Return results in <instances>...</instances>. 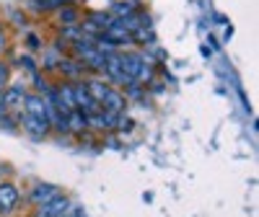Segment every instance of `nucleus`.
<instances>
[{"mask_svg": "<svg viewBox=\"0 0 259 217\" xmlns=\"http://www.w3.org/2000/svg\"><path fill=\"white\" fill-rule=\"evenodd\" d=\"M117 60H119V68L124 70V75H127L130 80H135V83H138L143 68L148 65L145 52H135V49H119V52H117Z\"/></svg>", "mask_w": 259, "mask_h": 217, "instance_id": "nucleus-1", "label": "nucleus"}, {"mask_svg": "<svg viewBox=\"0 0 259 217\" xmlns=\"http://www.w3.org/2000/svg\"><path fill=\"white\" fill-rule=\"evenodd\" d=\"M73 96H75V108H78L80 114L91 117V114L101 112V106L91 98L89 91H85V83H83V80H75V83H73Z\"/></svg>", "mask_w": 259, "mask_h": 217, "instance_id": "nucleus-2", "label": "nucleus"}, {"mask_svg": "<svg viewBox=\"0 0 259 217\" xmlns=\"http://www.w3.org/2000/svg\"><path fill=\"white\" fill-rule=\"evenodd\" d=\"M18 124L24 127V132H29V135L36 137V140L47 137V135H50V129H52V124H50L47 117H31V114H21Z\"/></svg>", "mask_w": 259, "mask_h": 217, "instance_id": "nucleus-3", "label": "nucleus"}, {"mask_svg": "<svg viewBox=\"0 0 259 217\" xmlns=\"http://www.w3.org/2000/svg\"><path fill=\"white\" fill-rule=\"evenodd\" d=\"M73 202L65 197V194H60L57 199H52V202H47V204H39V207H34V212H31V217H62L65 212H68V207H70Z\"/></svg>", "mask_w": 259, "mask_h": 217, "instance_id": "nucleus-4", "label": "nucleus"}, {"mask_svg": "<svg viewBox=\"0 0 259 217\" xmlns=\"http://www.w3.org/2000/svg\"><path fill=\"white\" fill-rule=\"evenodd\" d=\"M21 202V191L8 184V181H0V214H11Z\"/></svg>", "mask_w": 259, "mask_h": 217, "instance_id": "nucleus-5", "label": "nucleus"}, {"mask_svg": "<svg viewBox=\"0 0 259 217\" xmlns=\"http://www.w3.org/2000/svg\"><path fill=\"white\" fill-rule=\"evenodd\" d=\"M24 96H26V85L13 83V85H6L0 101H3V106L8 108V112H16V108H21V103H24Z\"/></svg>", "mask_w": 259, "mask_h": 217, "instance_id": "nucleus-6", "label": "nucleus"}, {"mask_svg": "<svg viewBox=\"0 0 259 217\" xmlns=\"http://www.w3.org/2000/svg\"><path fill=\"white\" fill-rule=\"evenodd\" d=\"M60 186H55V184H36L34 189H31V194H29V199H31V204L34 207H39V204H47V202H52V199H57L60 197Z\"/></svg>", "mask_w": 259, "mask_h": 217, "instance_id": "nucleus-7", "label": "nucleus"}, {"mask_svg": "<svg viewBox=\"0 0 259 217\" xmlns=\"http://www.w3.org/2000/svg\"><path fill=\"white\" fill-rule=\"evenodd\" d=\"M99 106H101V112H112V114H127V106H130V101L124 98V93H122V91L112 88L109 93L104 96V101H101Z\"/></svg>", "mask_w": 259, "mask_h": 217, "instance_id": "nucleus-8", "label": "nucleus"}, {"mask_svg": "<svg viewBox=\"0 0 259 217\" xmlns=\"http://www.w3.org/2000/svg\"><path fill=\"white\" fill-rule=\"evenodd\" d=\"M57 70L62 73V78H68L70 83H75V80L85 73V68H83V65H80L78 60H73V57H60Z\"/></svg>", "mask_w": 259, "mask_h": 217, "instance_id": "nucleus-9", "label": "nucleus"}, {"mask_svg": "<svg viewBox=\"0 0 259 217\" xmlns=\"http://www.w3.org/2000/svg\"><path fill=\"white\" fill-rule=\"evenodd\" d=\"M24 114H31V117H47V101L45 96L39 93H26L24 96Z\"/></svg>", "mask_w": 259, "mask_h": 217, "instance_id": "nucleus-10", "label": "nucleus"}, {"mask_svg": "<svg viewBox=\"0 0 259 217\" xmlns=\"http://www.w3.org/2000/svg\"><path fill=\"white\" fill-rule=\"evenodd\" d=\"M135 11H140V3L138 0H112V6H109V13L112 18H127V16H133Z\"/></svg>", "mask_w": 259, "mask_h": 217, "instance_id": "nucleus-11", "label": "nucleus"}, {"mask_svg": "<svg viewBox=\"0 0 259 217\" xmlns=\"http://www.w3.org/2000/svg\"><path fill=\"white\" fill-rule=\"evenodd\" d=\"M101 36L106 39V41H109V44H114L117 49H122V47H130V44H133V39H130V34L124 31V29H119V26H109V29H106V31H101Z\"/></svg>", "mask_w": 259, "mask_h": 217, "instance_id": "nucleus-12", "label": "nucleus"}, {"mask_svg": "<svg viewBox=\"0 0 259 217\" xmlns=\"http://www.w3.org/2000/svg\"><path fill=\"white\" fill-rule=\"evenodd\" d=\"M83 83H85V91L91 93V98H94L96 103H101V101H104V96L112 91V85L106 83L104 78H89V80H83Z\"/></svg>", "mask_w": 259, "mask_h": 217, "instance_id": "nucleus-13", "label": "nucleus"}, {"mask_svg": "<svg viewBox=\"0 0 259 217\" xmlns=\"http://www.w3.org/2000/svg\"><path fill=\"white\" fill-rule=\"evenodd\" d=\"M62 6H75V0H29V8L36 11V13L60 11Z\"/></svg>", "mask_w": 259, "mask_h": 217, "instance_id": "nucleus-14", "label": "nucleus"}, {"mask_svg": "<svg viewBox=\"0 0 259 217\" xmlns=\"http://www.w3.org/2000/svg\"><path fill=\"white\" fill-rule=\"evenodd\" d=\"M57 24L65 29V26H78L80 24V11L78 6H62L57 11Z\"/></svg>", "mask_w": 259, "mask_h": 217, "instance_id": "nucleus-15", "label": "nucleus"}, {"mask_svg": "<svg viewBox=\"0 0 259 217\" xmlns=\"http://www.w3.org/2000/svg\"><path fill=\"white\" fill-rule=\"evenodd\" d=\"M68 129L75 135H83V132H89V124H85V114L80 112H70L68 114Z\"/></svg>", "mask_w": 259, "mask_h": 217, "instance_id": "nucleus-16", "label": "nucleus"}, {"mask_svg": "<svg viewBox=\"0 0 259 217\" xmlns=\"http://www.w3.org/2000/svg\"><path fill=\"white\" fill-rule=\"evenodd\" d=\"M130 39H133V44H143V47H148V44H156L153 26H150V29H138V31H133V34H130Z\"/></svg>", "mask_w": 259, "mask_h": 217, "instance_id": "nucleus-17", "label": "nucleus"}, {"mask_svg": "<svg viewBox=\"0 0 259 217\" xmlns=\"http://www.w3.org/2000/svg\"><path fill=\"white\" fill-rule=\"evenodd\" d=\"M133 127H135L133 117H127V114H119V117H117V124H114V129H117V132H130Z\"/></svg>", "mask_w": 259, "mask_h": 217, "instance_id": "nucleus-18", "label": "nucleus"}, {"mask_svg": "<svg viewBox=\"0 0 259 217\" xmlns=\"http://www.w3.org/2000/svg\"><path fill=\"white\" fill-rule=\"evenodd\" d=\"M16 65H18V68H24V70H29V73H36V62H34V57H29V55H21V57L16 60Z\"/></svg>", "mask_w": 259, "mask_h": 217, "instance_id": "nucleus-19", "label": "nucleus"}, {"mask_svg": "<svg viewBox=\"0 0 259 217\" xmlns=\"http://www.w3.org/2000/svg\"><path fill=\"white\" fill-rule=\"evenodd\" d=\"M62 217H89V214L83 212V207H78V204H70V207H68V212H65Z\"/></svg>", "mask_w": 259, "mask_h": 217, "instance_id": "nucleus-20", "label": "nucleus"}, {"mask_svg": "<svg viewBox=\"0 0 259 217\" xmlns=\"http://www.w3.org/2000/svg\"><path fill=\"white\" fill-rule=\"evenodd\" d=\"M26 44H29V49L36 52V49H41V39H39L36 34H29V36H26Z\"/></svg>", "mask_w": 259, "mask_h": 217, "instance_id": "nucleus-21", "label": "nucleus"}, {"mask_svg": "<svg viewBox=\"0 0 259 217\" xmlns=\"http://www.w3.org/2000/svg\"><path fill=\"white\" fill-rule=\"evenodd\" d=\"M0 127H3V129H8V132H13V129H16V119H13L11 114H6L3 119H0Z\"/></svg>", "mask_w": 259, "mask_h": 217, "instance_id": "nucleus-22", "label": "nucleus"}, {"mask_svg": "<svg viewBox=\"0 0 259 217\" xmlns=\"http://www.w3.org/2000/svg\"><path fill=\"white\" fill-rule=\"evenodd\" d=\"M8 75H11V68L6 62H0V83H8Z\"/></svg>", "mask_w": 259, "mask_h": 217, "instance_id": "nucleus-23", "label": "nucleus"}, {"mask_svg": "<svg viewBox=\"0 0 259 217\" xmlns=\"http://www.w3.org/2000/svg\"><path fill=\"white\" fill-rule=\"evenodd\" d=\"M148 85H150V93H156V96L163 93V83H161V80H150Z\"/></svg>", "mask_w": 259, "mask_h": 217, "instance_id": "nucleus-24", "label": "nucleus"}, {"mask_svg": "<svg viewBox=\"0 0 259 217\" xmlns=\"http://www.w3.org/2000/svg\"><path fill=\"white\" fill-rule=\"evenodd\" d=\"M6 49V36H3V29H0V52Z\"/></svg>", "mask_w": 259, "mask_h": 217, "instance_id": "nucleus-25", "label": "nucleus"}, {"mask_svg": "<svg viewBox=\"0 0 259 217\" xmlns=\"http://www.w3.org/2000/svg\"><path fill=\"white\" fill-rule=\"evenodd\" d=\"M6 114H11V112H8V108H6V106H3V101H0V119H3Z\"/></svg>", "mask_w": 259, "mask_h": 217, "instance_id": "nucleus-26", "label": "nucleus"}, {"mask_svg": "<svg viewBox=\"0 0 259 217\" xmlns=\"http://www.w3.org/2000/svg\"><path fill=\"white\" fill-rule=\"evenodd\" d=\"M0 176H3V168H0Z\"/></svg>", "mask_w": 259, "mask_h": 217, "instance_id": "nucleus-27", "label": "nucleus"}]
</instances>
